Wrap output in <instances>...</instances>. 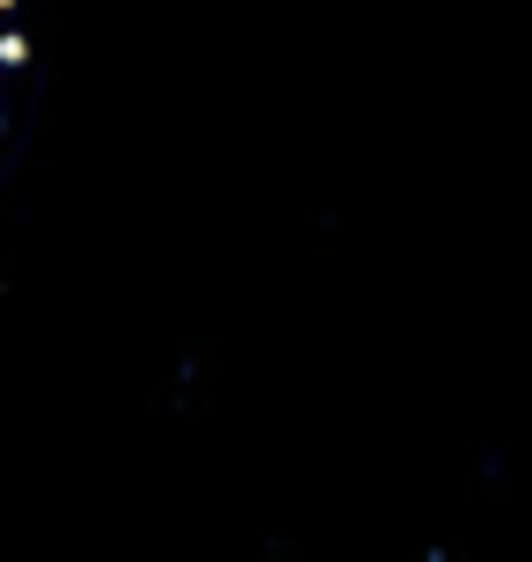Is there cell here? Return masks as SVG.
Wrapping results in <instances>:
<instances>
[{"label": "cell", "instance_id": "obj_1", "mask_svg": "<svg viewBox=\"0 0 532 562\" xmlns=\"http://www.w3.org/2000/svg\"><path fill=\"white\" fill-rule=\"evenodd\" d=\"M0 59H8V0H0Z\"/></svg>", "mask_w": 532, "mask_h": 562}]
</instances>
